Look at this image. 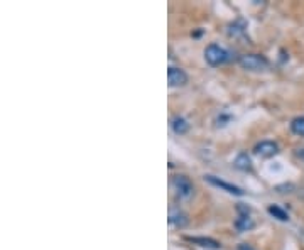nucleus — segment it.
I'll return each mask as SVG.
<instances>
[{"mask_svg":"<svg viewBox=\"0 0 304 250\" xmlns=\"http://www.w3.org/2000/svg\"><path fill=\"white\" fill-rule=\"evenodd\" d=\"M167 80H169V86H183L188 83V75L185 70L177 68V66H169Z\"/></svg>","mask_w":304,"mask_h":250,"instance_id":"obj_6","label":"nucleus"},{"mask_svg":"<svg viewBox=\"0 0 304 250\" xmlns=\"http://www.w3.org/2000/svg\"><path fill=\"white\" fill-rule=\"evenodd\" d=\"M233 166L236 167L238 171H244V172H250L252 171V159L247 152H238L233 161Z\"/></svg>","mask_w":304,"mask_h":250,"instance_id":"obj_10","label":"nucleus"},{"mask_svg":"<svg viewBox=\"0 0 304 250\" xmlns=\"http://www.w3.org/2000/svg\"><path fill=\"white\" fill-rule=\"evenodd\" d=\"M245 29H247V24H245L244 19H236L233 24H230L228 26V36L230 37H240L245 32Z\"/></svg>","mask_w":304,"mask_h":250,"instance_id":"obj_12","label":"nucleus"},{"mask_svg":"<svg viewBox=\"0 0 304 250\" xmlns=\"http://www.w3.org/2000/svg\"><path fill=\"white\" fill-rule=\"evenodd\" d=\"M171 186H172V190H174V195H176L177 200L188 201V200L193 198V195H195V186H193L190 177L185 176V174L172 176Z\"/></svg>","mask_w":304,"mask_h":250,"instance_id":"obj_1","label":"nucleus"},{"mask_svg":"<svg viewBox=\"0 0 304 250\" xmlns=\"http://www.w3.org/2000/svg\"><path fill=\"white\" fill-rule=\"evenodd\" d=\"M236 250H255V248H252L247 243H242V245H238V248H236Z\"/></svg>","mask_w":304,"mask_h":250,"instance_id":"obj_16","label":"nucleus"},{"mask_svg":"<svg viewBox=\"0 0 304 250\" xmlns=\"http://www.w3.org/2000/svg\"><path fill=\"white\" fill-rule=\"evenodd\" d=\"M205 59L210 66H220L225 65L226 61H230V52L221 47L220 44H210L205 49Z\"/></svg>","mask_w":304,"mask_h":250,"instance_id":"obj_2","label":"nucleus"},{"mask_svg":"<svg viewBox=\"0 0 304 250\" xmlns=\"http://www.w3.org/2000/svg\"><path fill=\"white\" fill-rule=\"evenodd\" d=\"M279 152L277 142L274 141H260L254 146V154L259 157H264V159H269V157H274Z\"/></svg>","mask_w":304,"mask_h":250,"instance_id":"obj_5","label":"nucleus"},{"mask_svg":"<svg viewBox=\"0 0 304 250\" xmlns=\"http://www.w3.org/2000/svg\"><path fill=\"white\" fill-rule=\"evenodd\" d=\"M233 225H235V228L242 233V232H249V230H252L255 227V222L250 218L249 213H238V218L235 220Z\"/></svg>","mask_w":304,"mask_h":250,"instance_id":"obj_9","label":"nucleus"},{"mask_svg":"<svg viewBox=\"0 0 304 250\" xmlns=\"http://www.w3.org/2000/svg\"><path fill=\"white\" fill-rule=\"evenodd\" d=\"M188 242L198 245L201 248H208V250H220L221 248V243L216 242L213 238H208V237H186Z\"/></svg>","mask_w":304,"mask_h":250,"instance_id":"obj_8","label":"nucleus"},{"mask_svg":"<svg viewBox=\"0 0 304 250\" xmlns=\"http://www.w3.org/2000/svg\"><path fill=\"white\" fill-rule=\"evenodd\" d=\"M294 154H296V157H297L299 161H302V162H304V147L296 149V152H294Z\"/></svg>","mask_w":304,"mask_h":250,"instance_id":"obj_15","label":"nucleus"},{"mask_svg":"<svg viewBox=\"0 0 304 250\" xmlns=\"http://www.w3.org/2000/svg\"><path fill=\"white\" fill-rule=\"evenodd\" d=\"M291 131L296 134V136L304 137V117H296V118H292V122H291Z\"/></svg>","mask_w":304,"mask_h":250,"instance_id":"obj_14","label":"nucleus"},{"mask_svg":"<svg viewBox=\"0 0 304 250\" xmlns=\"http://www.w3.org/2000/svg\"><path fill=\"white\" fill-rule=\"evenodd\" d=\"M171 127H172V131L177 134V136H183V134H186L188 131H190V123H188L183 117H179V115L172 117V120H171Z\"/></svg>","mask_w":304,"mask_h":250,"instance_id":"obj_11","label":"nucleus"},{"mask_svg":"<svg viewBox=\"0 0 304 250\" xmlns=\"http://www.w3.org/2000/svg\"><path fill=\"white\" fill-rule=\"evenodd\" d=\"M205 181L210 182L211 186H216V188H220V190L226 191V193H230V195H235V196H244L245 195V191L242 190V188H238V186H235V184H230V182L220 179V177H216V176L206 174L205 176Z\"/></svg>","mask_w":304,"mask_h":250,"instance_id":"obj_4","label":"nucleus"},{"mask_svg":"<svg viewBox=\"0 0 304 250\" xmlns=\"http://www.w3.org/2000/svg\"><path fill=\"white\" fill-rule=\"evenodd\" d=\"M267 211L274 216V218L281 220V222H289V213H287V211H284V210L281 208V206H277V205H270L269 208H267Z\"/></svg>","mask_w":304,"mask_h":250,"instance_id":"obj_13","label":"nucleus"},{"mask_svg":"<svg viewBox=\"0 0 304 250\" xmlns=\"http://www.w3.org/2000/svg\"><path fill=\"white\" fill-rule=\"evenodd\" d=\"M169 223L176 228H185L190 223V218L181 208H171L169 210Z\"/></svg>","mask_w":304,"mask_h":250,"instance_id":"obj_7","label":"nucleus"},{"mask_svg":"<svg viewBox=\"0 0 304 250\" xmlns=\"http://www.w3.org/2000/svg\"><path fill=\"white\" fill-rule=\"evenodd\" d=\"M238 65L242 66L244 70L247 71H264L269 68V61L265 56H260V54H242L238 57Z\"/></svg>","mask_w":304,"mask_h":250,"instance_id":"obj_3","label":"nucleus"}]
</instances>
